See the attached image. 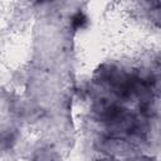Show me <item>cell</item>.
I'll return each instance as SVG.
<instances>
[{
    "instance_id": "6da1fadb",
    "label": "cell",
    "mask_w": 161,
    "mask_h": 161,
    "mask_svg": "<svg viewBox=\"0 0 161 161\" xmlns=\"http://www.w3.org/2000/svg\"><path fill=\"white\" fill-rule=\"evenodd\" d=\"M84 21H86V18L83 16V14L79 13V14L75 15V18H74V25L75 26H82Z\"/></svg>"
}]
</instances>
